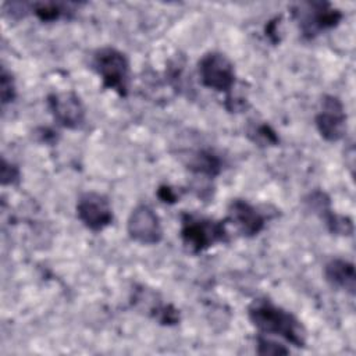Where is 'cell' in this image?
Masks as SVG:
<instances>
[{"label": "cell", "instance_id": "6da1fadb", "mask_svg": "<svg viewBox=\"0 0 356 356\" xmlns=\"http://www.w3.org/2000/svg\"><path fill=\"white\" fill-rule=\"evenodd\" d=\"M248 316L260 334L280 335L296 348L306 345V331L300 321L291 312L274 305L270 299H254L248 307Z\"/></svg>", "mask_w": 356, "mask_h": 356}, {"label": "cell", "instance_id": "7a4b0ae2", "mask_svg": "<svg viewBox=\"0 0 356 356\" xmlns=\"http://www.w3.org/2000/svg\"><path fill=\"white\" fill-rule=\"evenodd\" d=\"M179 234L184 246L192 253H200L216 243L228 241L224 221L193 213H182Z\"/></svg>", "mask_w": 356, "mask_h": 356}, {"label": "cell", "instance_id": "3957f363", "mask_svg": "<svg viewBox=\"0 0 356 356\" xmlns=\"http://www.w3.org/2000/svg\"><path fill=\"white\" fill-rule=\"evenodd\" d=\"M92 67L100 76L103 88L114 90L122 97L128 95L131 68L129 60L122 51L114 47L97 49L92 57Z\"/></svg>", "mask_w": 356, "mask_h": 356}, {"label": "cell", "instance_id": "277c9868", "mask_svg": "<svg viewBox=\"0 0 356 356\" xmlns=\"http://www.w3.org/2000/svg\"><path fill=\"white\" fill-rule=\"evenodd\" d=\"M292 14L306 39H313L323 31L335 28L343 17L338 8L327 1L298 3L292 7Z\"/></svg>", "mask_w": 356, "mask_h": 356}, {"label": "cell", "instance_id": "5b68a950", "mask_svg": "<svg viewBox=\"0 0 356 356\" xmlns=\"http://www.w3.org/2000/svg\"><path fill=\"white\" fill-rule=\"evenodd\" d=\"M197 72L203 86L229 92L235 85V70L232 61L220 51H209L197 63Z\"/></svg>", "mask_w": 356, "mask_h": 356}, {"label": "cell", "instance_id": "8992f818", "mask_svg": "<svg viewBox=\"0 0 356 356\" xmlns=\"http://www.w3.org/2000/svg\"><path fill=\"white\" fill-rule=\"evenodd\" d=\"M318 134L328 142H337L346 132V114L342 102L334 95H325L316 115Z\"/></svg>", "mask_w": 356, "mask_h": 356}, {"label": "cell", "instance_id": "52a82bcc", "mask_svg": "<svg viewBox=\"0 0 356 356\" xmlns=\"http://www.w3.org/2000/svg\"><path fill=\"white\" fill-rule=\"evenodd\" d=\"M79 221L90 231H103L113 222V209L108 199L97 192L83 193L76 203Z\"/></svg>", "mask_w": 356, "mask_h": 356}, {"label": "cell", "instance_id": "ba28073f", "mask_svg": "<svg viewBox=\"0 0 356 356\" xmlns=\"http://www.w3.org/2000/svg\"><path fill=\"white\" fill-rule=\"evenodd\" d=\"M127 231L131 239L142 245H156L163 239L160 218L147 204H139L131 211Z\"/></svg>", "mask_w": 356, "mask_h": 356}, {"label": "cell", "instance_id": "9c48e42d", "mask_svg": "<svg viewBox=\"0 0 356 356\" xmlns=\"http://www.w3.org/2000/svg\"><path fill=\"white\" fill-rule=\"evenodd\" d=\"M47 106L54 120L64 128L78 129L85 121L83 103L72 90L49 95Z\"/></svg>", "mask_w": 356, "mask_h": 356}, {"label": "cell", "instance_id": "30bf717a", "mask_svg": "<svg viewBox=\"0 0 356 356\" xmlns=\"http://www.w3.org/2000/svg\"><path fill=\"white\" fill-rule=\"evenodd\" d=\"M227 221L232 222L246 238L256 236L266 225V217L254 206L242 199L231 200Z\"/></svg>", "mask_w": 356, "mask_h": 356}, {"label": "cell", "instance_id": "8fae6325", "mask_svg": "<svg viewBox=\"0 0 356 356\" xmlns=\"http://www.w3.org/2000/svg\"><path fill=\"white\" fill-rule=\"evenodd\" d=\"M306 203L313 210V213H316L321 220L325 221L328 229L332 234L350 235L353 232L352 221L349 218H346L343 216H338L332 211L330 197L324 192L314 191L313 193H310L307 196Z\"/></svg>", "mask_w": 356, "mask_h": 356}, {"label": "cell", "instance_id": "7c38bea8", "mask_svg": "<svg viewBox=\"0 0 356 356\" xmlns=\"http://www.w3.org/2000/svg\"><path fill=\"white\" fill-rule=\"evenodd\" d=\"M325 280L337 288L345 289L350 295H355L356 274L355 266L343 259H332L324 267Z\"/></svg>", "mask_w": 356, "mask_h": 356}, {"label": "cell", "instance_id": "4fadbf2b", "mask_svg": "<svg viewBox=\"0 0 356 356\" xmlns=\"http://www.w3.org/2000/svg\"><path fill=\"white\" fill-rule=\"evenodd\" d=\"M79 6L81 3L72 1H40L31 4L29 11H32L42 22H53L60 18L71 17Z\"/></svg>", "mask_w": 356, "mask_h": 356}, {"label": "cell", "instance_id": "5bb4252c", "mask_svg": "<svg viewBox=\"0 0 356 356\" xmlns=\"http://www.w3.org/2000/svg\"><path fill=\"white\" fill-rule=\"evenodd\" d=\"M188 165V168L193 172L207 177H216L221 171V160L209 150H200L195 153Z\"/></svg>", "mask_w": 356, "mask_h": 356}, {"label": "cell", "instance_id": "9a60e30c", "mask_svg": "<svg viewBox=\"0 0 356 356\" xmlns=\"http://www.w3.org/2000/svg\"><path fill=\"white\" fill-rule=\"evenodd\" d=\"M248 135L253 142H256L261 146L278 143V136H277L275 131L268 124H257V125L249 128Z\"/></svg>", "mask_w": 356, "mask_h": 356}, {"label": "cell", "instance_id": "2e32d148", "mask_svg": "<svg viewBox=\"0 0 356 356\" xmlns=\"http://www.w3.org/2000/svg\"><path fill=\"white\" fill-rule=\"evenodd\" d=\"M0 93H1V103L7 104L15 99L17 90L15 83L13 79L11 72L7 71L6 67L1 68V78H0Z\"/></svg>", "mask_w": 356, "mask_h": 356}, {"label": "cell", "instance_id": "e0dca14e", "mask_svg": "<svg viewBox=\"0 0 356 356\" xmlns=\"http://www.w3.org/2000/svg\"><path fill=\"white\" fill-rule=\"evenodd\" d=\"M256 352L259 355H286L289 349L284 348V345L274 342L263 335H259L256 339Z\"/></svg>", "mask_w": 356, "mask_h": 356}, {"label": "cell", "instance_id": "ac0fdd59", "mask_svg": "<svg viewBox=\"0 0 356 356\" xmlns=\"http://www.w3.org/2000/svg\"><path fill=\"white\" fill-rule=\"evenodd\" d=\"M19 179V170L17 165L8 163L4 157L1 160V184L13 185Z\"/></svg>", "mask_w": 356, "mask_h": 356}, {"label": "cell", "instance_id": "d6986e66", "mask_svg": "<svg viewBox=\"0 0 356 356\" xmlns=\"http://www.w3.org/2000/svg\"><path fill=\"white\" fill-rule=\"evenodd\" d=\"M159 197H160L163 202H175V199H177L175 193H174L172 189L168 188V186H161V188L159 189Z\"/></svg>", "mask_w": 356, "mask_h": 356}]
</instances>
